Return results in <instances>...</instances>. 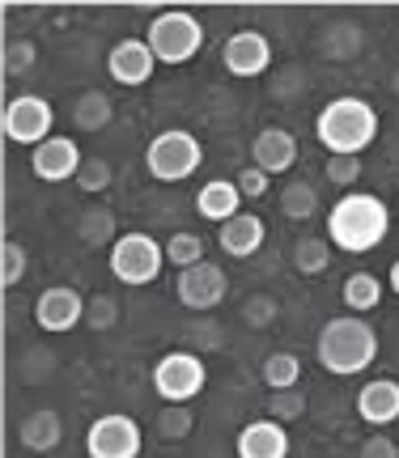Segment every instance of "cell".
<instances>
[{"instance_id": "6da1fadb", "label": "cell", "mask_w": 399, "mask_h": 458, "mask_svg": "<svg viewBox=\"0 0 399 458\" xmlns=\"http://www.w3.org/2000/svg\"><path fill=\"white\" fill-rule=\"evenodd\" d=\"M391 233V208L374 191H349L327 208V242L344 255H369Z\"/></svg>"}, {"instance_id": "7a4b0ae2", "label": "cell", "mask_w": 399, "mask_h": 458, "mask_svg": "<svg viewBox=\"0 0 399 458\" xmlns=\"http://www.w3.org/2000/svg\"><path fill=\"white\" fill-rule=\"evenodd\" d=\"M315 360L332 377H357L378 360V331L361 314H332L315 335Z\"/></svg>"}, {"instance_id": "3957f363", "label": "cell", "mask_w": 399, "mask_h": 458, "mask_svg": "<svg viewBox=\"0 0 399 458\" xmlns=\"http://www.w3.org/2000/svg\"><path fill=\"white\" fill-rule=\"evenodd\" d=\"M383 131V119L374 111V102L357 94H340L315 114V136L327 157H361Z\"/></svg>"}, {"instance_id": "277c9868", "label": "cell", "mask_w": 399, "mask_h": 458, "mask_svg": "<svg viewBox=\"0 0 399 458\" xmlns=\"http://www.w3.org/2000/svg\"><path fill=\"white\" fill-rule=\"evenodd\" d=\"M145 43L153 47L157 64H166V68L191 64L200 51H204V21L191 9H162L157 17H149Z\"/></svg>"}, {"instance_id": "5b68a950", "label": "cell", "mask_w": 399, "mask_h": 458, "mask_svg": "<svg viewBox=\"0 0 399 458\" xmlns=\"http://www.w3.org/2000/svg\"><path fill=\"white\" fill-rule=\"evenodd\" d=\"M106 267H111V276H115L119 284L145 289V284H153V280L162 276V267H166V242H157L145 229H128V233H119V242L106 250Z\"/></svg>"}, {"instance_id": "8992f818", "label": "cell", "mask_w": 399, "mask_h": 458, "mask_svg": "<svg viewBox=\"0 0 399 458\" xmlns=\"http://www.w3.org/2000/svg\"><path fill=\"white\" fill-rule=\"evenodd\" d=\"M204 165V145L196 131L187 128H166L157 131L145 145V170L157 182H187Z\"/></svg>"}, {"instance_id": "52a82bcc", "label": "cell", "mask_w": 399, "mask_h": 458, "mask_svg": "<svg viewBox=\"0 0 399 458\" xmlns=\"http://www.w3.org/2000/svg\"><path fill=\"white\" fill-rule=\"evenodd\" d=\"M149 377L162 403H191L208 386V365L191 348H170L166 357H157Z\"/></svg>"}, {"instance_id": "ba28073f", "label": "cell", "mask_w": 399, "mask_h": 458, "mask_svg": "<svg viewBox=\"0 0 399 458\" xmlns=\"http://www.w3.org/2000/svg\"><path fill=\"white\" fill-rule=\"evenodd\" d=\"M0 128H4V140L38 148L43 140L55 136V106L43 94H17L0 114Z\"/></svg>"}, {"instance_id": "9c48e42d", "label": "cell", "mask_w": 399, "mask_h": 458, "mask_svg": "<svg viewBox=\"0 0 399 458\" xmlns=\"http://www.w3.org/2000/svg\"><path fill=\"white\" fill-rule=\"evenodd\" d=\"M145 450V428L123 411L94 416V425L85 428V454L89 458H140Z\"/></svg>"}, {"instance_id": "30bf717a", "label": "cell", "mask_w": 399, "mask_h": 458, "mask_svg": "<svg viewBox=\"0 0 399 458\" xmlns=\"http://www.w3.org/2000/svg\"><path fill=\"white\" fill-rule=\"evenodd\" d=\"M174 297H179V306L191 310L196 318L200 314H213L216 306H225V297H230V276H225L221 263L204 259V263H196V267L179 272V280H174Z\"/></svg>"}, {"instance_id": "8fae6325", "label": "cell", "mask_w": 399, "mask_h": 458, "mask_svg": "<svg viewBox=\"0 0 399 458\" xmlns=\"http://www.w3.org/2000/svg\"><path fill=\"white\" fill-rule=\"evenodd\" d=\"M85 306L89 301L72 284H51L34 301V323H38V331H47V335H64V331H77L85 323Z\"/></svg>"}, {"instance_id": "7c38bea8", "label": "cell", "mask_w": 399, "mask_h": 458, "mask_svg": "<svg viewBox=\"0 0 399 458\" xmlns=\"http://www.w3.org/2000/svg\"><path fill=\"white\" fill-rule=\"evenodd\" d=\"M157 72V55L145 38H119L115 47L106 51V77L123 89H140L149 85V77Z\"/></svg>"}, {"instance_id": "4fadbf2b", "label": "cell", "mask_w": 399, "mask_h": 458, "mask_svg": "<svg viewBox=\"0 0 399 458\" xmlns=\"http://www.w3.org/2000/svg\"><path fill=\"white\" fill-rule=\"evenodd\" d=\"M81 165H85V153L81 145L72 140V136H51V140H43L38 148H30V170H34V179H43V182H77V174H81Z\"/></svg>"}, {"instance_id": "5bb4252c", "label": "cell", "mask_w": 399, "mask_h": 458, "mask_svg": "<svg viewBox=\"0 0 399 458\" xmlns=\"http://www.w3.org/2000/svg\"><path fill=\"white\" fill-rule=\"evenodd\" d=\"M221 64L230 77H264L272 68V38L264 30H233L221 47Z\"/></svg>"}, {"instance_id": "9a60e30c", "label": "cell", "mask_w": 399, "mask_h": 458, "mask_svg": "<svg viewBox=\"0 0 399 458\" xmlns=\"http://www.w3.org/2000/svg\"><path fill=\"white\" fill-rule=\"evenodd\" d=\"M352 408L361 416V425H369L374 433L399 425V382L395 377H374V382H366V386L357 391V399H352Z\"/></svg>"}, {"instance_id": "2e32d148", "label": "cell", "mask_w": 399, "mask_h": 458, "mask_svg": "<svg viewBox=\"0 0 399 458\" xmlns=\"http://www.w3.org/2000/svg\"><path fill=\"white\" fill-rule=\"evenodd\" d=\"M250 165L264 174H289L298 165V136L289 128H259L250 140Z\"/></svg>"}, {"instance_id": "e0dca14e", "label": "cell", "mask_w": 399, "mask_h": 458, "mask_svg": "<svg viewBox=\"0 0 399 458\" xmlns=\"http://www.w3.org/2000/svg\"><path fill=\"white\" fill-rule=\"evenodd\" d=\"M233 458H289V428L276 420H250L238 428V442H233Z\"/></svg>"}, {"instance_id": "ac0fdd59", "label": "cell", "mask_w": 399, "mask_h": 458, "mask_svg": "<svg viewBox=\"0 0 399 458\" xmlns=\"http://www.w3.org/2000/svg\"><path fill=\"white\" fill-rule=\"evenodd\" d=\"M267 242V225L259 213H238L233 221L216 229V246L230 255V259H250L259 255V246Z\"/></svg>"}, {"instance_id": "d6986e66", "label": "cell", "mask_w": 399, "mask_h": 458, "mask_svg": "<svg viewBox=\"0 0 399 458\" xmlns=\"http://www.w3.org/2000/svg\"><path fill=\"white\" fill-rule=\"evenodd\" d=\"M17 442H21V450H30V454H51V450H60V442H64V420H60V411L38 408V411H30V416H21V420H17Z\"/></svg>"}, {"instance_id": "ffe728a7", "label": "cell", "mask_w": 399, "mask_h": 458, "mask_svg": "<svg viewBox=\"0 0 399 458\" xmlns=\"http://www.w3.org/2000/svg\"><path fill=\"white\" fill-rule=\"evenodd\" d=\"M196 213L204 221H213L216 229L233 221V216L242 213V191H238V182L233 179H208L204 187L196 191Z\"/></svg>"}, {"instance_id": "44dd1931", "label": "cell", "mask_w": 399, "mask_h": 458, "mask_svg": "<svg viewBox=\"0 0 399 458\" xmlns=\"http://www.w3.org/2000/svg\"><path fill=\"white\" fill-rule=\"evenodd\" d=\"M366 51V30L357 26V21H349V17H335V21H327L323 30H318V55H327V60H357Z\"/></svg>"}, {"instance_id": "7402d4cb", "label": "cell", "mask_w": 399, "mask_h": 458, "mask_svg": "<svg viewBox=\"0 0 399 458\" xmlns=\"http://www.w3.org/2000/svg\"><path fill=\"white\" fill-rule=\"evenodd\" d=\"M340 297H344L349 314H361V318H366L369 310H378V306H383L386 280H378L374 272H352V276H344V289H340Z\"/></svg>"}, {"instance_id": "603a6c76", "label": "cell", "mask_w": 399, "mask_h": 458, "mask_svg": "<svg viewBox=\"0 0 399 458\" xmlns=\"http://www.w3.org/2000/svg\"><path fill=\"white\" fill-rule=\"evenodd\" d=\"M332 259H335V246L327 242V233H323V238H318V233H306V238L293 242V272L306 280L323 276V272L332 267Z\"/></svg>"}, {"instance_id": "cb8c5ba5", "label": "cell", "mask_w": 399, "mask_h": 458, "mask_svg": "<svg viewBox=\"0 0 399 458\" xmlns=\"http://www.w3.org/2000/svg\"><path fill=\"white\" fill-rule=\"evenodd\" d=\"M77 238H81L89 250H111L119 242V221L111 208H89L77 221Z\"/></svg>"}, {"instance_id": "d4e9b609", "label": "cell", "mask_w": 399, "mask_h": 458, "mask_svg": "<svg viewBox=\"0 0 399 458\" xmlns=\"http://www.w3.org/2000/svg\"><path fill=\"white\" fill-rule=\"evenodd\" d=\"M115 119V102L106 98L102 89H85L81 98H77V106H72V123H77V131H102L106 123Z\"/></svg>"}, {"instance_id": "484cf974", "label": "cell", "mask_w": 399, "mask_h": 458, "mask_svg": "<svg viewBox=\"0 0 399 458\" xmlns=\"http://www.w3.org/2000/svg\"><path fill=\"white\" fill-rule=\"evenodd\" d=\"M318 213V187L306 179H289L281 187V216L284 221H310Z\"/></svg>"}, {"instance_id": "4316f807", "label": "cell", "mask_w": 399, "mask_h": 458, "mask_svg": "<svg viewBox=\"0 0 399 458\" xmlns=\"http://www.w3.org/2000/svg\"><path fill=\"white\" fill-rule=\"evenodd\" d=\"M267 391H298L301 382V357L298 352H272L264 360V369H259Z\"/></svg>"}, {"instance_id": "83f0119b", "label": "cell", "mask_w": 399, "mask_h": 458, "mask_svg": "<svg viewBox=\"0 0 399 458\" xmlns=\"http://www.w3.org/2000/svg\"><path fill=\"white\" fill-rule=\"evenodd\" d=\"M166 263H174L179 272H187V267L204 263V238H200V233H191V229L170 233V238H166Z\"/></svg>"}, {"instance_id": "f1b7e54d", "label": "cell", "mask_w": 399, "mask_h": 458, "mask_svg": "<svg viewBox=\"0 0 399 458\" xmlns=\"http://www.w3.org/2000/svg\"><path fill=\"white\" fill-rule=\"evenodd\" d=\"M306 416V391H267V420H276V425H293Z\"/></svg>"}, {"instance_id": "f546056e", "label": "cell", "mask_w": 399, "mask_h": 458, "mask_svg": "<svg viewBox=\"0 0 399 458\" xmlns=\"http://www.w3.org/2000/svg\"><path fill=\"white\" fill-rule=\"evenodd\" d=\"M191 428H196V416H191L187 403H166V408L157 411V437H166V442H183Z\"/></svg>"}, {"instance_id": "4dcf8cb0", "label": "cell", "mask_w": 399, "mask_h": 458, "mask_svg": "<svg viewBox=\"0 0 399 458\" xmlns=\"http://www.w3.org/2000/svg\"><path fill=\"white\" fill-rule=\"evenodd\" d=\"M26 267H30L26 246L9 238V242L0 246V284H4V289H17V284L26 280Z\"/></svg>"}, {"instance_id": "1f68e13d", "label": "cell", "mask_w": 399, "mask_h": 458, "mask_svg": "<svg viewBox=\"0 0 399 458\" xmlns=\"http://www.w3.org/2000/svg\"><path fill=\"white\" fill-rule=\"evenodd\" d=\"M85 323H89V331H111V327H119V301L111 293H89Z\"/></svg>"}, {"instance_id": "d6a6232c", "label": "cell", "mask_w": 399, "mask_h": 458, "mask_svg": "<svg viewBox=\"0 0 399 458\" xmlns=\"http://www.w3.org/2000/svg\"><path fill=\"white\" fill-rule=\"evenodd\" d=\"M111 179H115V170H111L106 157H85L81 174H77V187H81L85 196H102L111 187Z\"/></svg>"}, {"instance_id": "836d02e7", "label": "cell", "mask_w": 399, "mask_h": 458, "mask_svg": "<svg viewBox=\"0 0 399 458\" xmlns=\"http://www.w3.org/2000/svg\"><path fill=\"white\" fill-rule=\"evenodd\" d=\"M38 60V47H34V38H13L9 47H4V77H26Z\"/></svg>"}, {"instance_id": "e575fe53", "label": "cell", "mask_w": 399, "mask_h": 458, "mask_svg": "<svg viewBox=\"0 0 399 458\" xmlns=\"http://www.w3.org/2000/svg\"><path fill=\"white\" fill-rule=\"evenodd\" d=\"M327 182L349 196L352 187L361 182V157H327Z\"/></svg>"}, {"instance_id": "d590c367", "label": "cell", "mask_w": 399, "mask_h": 458, "mask_svg": "<svg viewBox=\"0 0 399 458\" xmlns=\"http://www.w3.org/2000/svg\"><path fill=\"white\" fill-rule=\"evenodd\" d=\"M233 182H238L242 199H264L267 191H272V174H264L259 165H242V170L233 174Z\"/></svg>"}, {"instance_id": "8d00e7d4", "label": "cell", "mask_w": 399, "mask_h": 458, "mask_svg": "<svg viewBox=\"0 0 399 458\" xmlns=\"http://www.w3.org/2000/svg\"><path fill=\"white\" fill-rule=\"evenodd\" d=\"M242 314H247V327H272V318H276V297H267V293L250 297Z\"/></svg>"}, {"instance_id": "74e56055", "label": "cell", "mask_w": 399, "mask_h": 458, "mask_svg": "<svg viewBox=\"0 0 399 458\" xmlns=\"http://www.w3.org/2000/svg\"><path fill=\"white\" fill-rule=\"evenodd\" d=\"M361 458H399V442L391 433H369L366 442H361Z\"/></svg>"}, {"instance_id": "f35d334b", "label": "cell", "mask_w": 399, "mask_h": 458, "mask_svg": "<svg viewBox=\"0 0 399 458\" xmlns=\"http://www.w3.org/2000/svg\"><path fill=\"white\" fill-rule=\"evenodd\" d=\"M386 289H391V293L399 297V259L391 263V272H386Z\"/></svg>"}, {"instance_id": "ab89813d", "label": "cell", "mask_w": 399, "mask_h": 458, "mask_svg": "<svg viewBox=\"0 0 399 458\" xmlns=\"http://www.w3.org/2000/svg\"><path fill=\"white\" fill-rule=\"evenodd\" d=\"M391 94H395V98H399V72H395V81H391Z\"/></svg>"}]
</instances>
